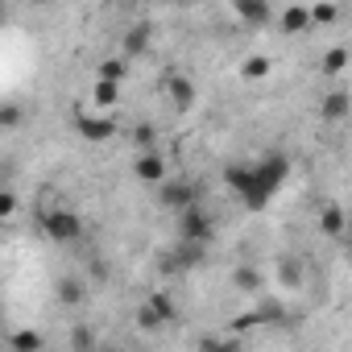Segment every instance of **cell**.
<instances>
[{
	"label": "cell",
	"mask_w": 352,
	"mask_h": 352,
	"mask_svg": "<svg viewBox=\"0 0 352 352\" xmlns=\"http://www.w3.org/2000/svg\"><path fill=\"white\" fill-rule=\"evenodd\" d=\"M253 170H257V183L245 195V208L249 212H265V204L278 195V187L286 183V174H290V157L286 153H265L261 162H253Z\"/></svg>",
	"instance_id": "obj_1"
},
{
	"label": "cell",
	"mask_w": 352,
	"mask_h": 352,
	"mask_svg": "<svg viewBox=\"0 0 352 352\" xmlns=\"http://www.w3.org/2000/svg\"><path fill=\"white\" fill-rule=\"evenodd\" d=\"M38 228H42V236L54 241V245H71V241L83 236V220H79L75 212H67V208H42V212H38Z\"/></svg>",
	"instance_id": "obj_2"
},
{
	"label": "cell",
	"mask_w": 352,
	"mask_h": 352,
	"mask_svg": "<svg viewBox=\"0 0 352 352\" xmlns=\"http://www.w3.org/2000/svg\"><path fill=\"white\" fill-rule=\"evenodd\" d=\"M208 261V245H195V241H179L170 253L157 257V270L170 278V274H183V270H199Z\"/></svg>",
	"instance_id": "obj_3"
},
{
	"label": "cell",
	"mask_w": 352,
	"mask_h": 352,
	"mask_svg": "<svg viewBox=\"0 0 352 352\" xmlns=\"http://www.w3.org/2000/svg\"><path fill=\"white\" fill-rule=\"evenodd\" d=\"M133 179L145 183V187H166L170 183V162L162 149H149V153H133Z\"/></svg>",
	"instance_id": "obj_4"
},
{
	"label": "cell",
	"mask_w": 352,
	"mask_h": 352,
	"mask_svg": "<svg viewBox=\"0 0 352 352\" xmlns=\"http://www.w3.org/2000/svg\"><path fill=\"white\" fill-rule=\"evenodd\" d=\"M212 236H216V220H212V212H208L204 204H195L191 212H183V216H179V241L212 245Z\"/></svg>",
	"instance_id": "obj_5"
},
{
	"label": "cell",
	"mask_w": 352,
	"mask_h": 352,
	"mask_svg": "<svg viewBox=\"0 0 352 352\" xmlns=\"http://www.w3.org/2000/svg\"><path fill=\"white\" fill-rule=\"evenodd\" d=\"M157 204L166 208V212H191L195 204H199V191H195V183H187V179H170L166 187H157Z\"/></svg>",
	"instance_id": "obj_6"
},
{
	"label": "cell",
	"mask_w": 352,
	"mask_h": 352,
	"mask_svg": "<svg viewBox=\"0 0 352 352\" xmlns=\"http://www.w3.org/2000/svg\"><path fill=\"white\" fill-rule=\"evenodd\" d=\"M162 91H166V100H170L174 108H191V104L199 100L195 79H187L183 71H166V75H162Z\"/></svg>",
	"instance_id": "obj_7"
},
{
	"label": "cell",
	"mask_w": 352,
	"mask_h": 352,
	"mask_svg": "<svg viewBox=\"0 0 352 352\" xmlns=\"http://www.w3.org/2000/svg\"><path fill=\"white\" fill-rule=\"evenodd\" d=\"M75 133L83 141H108L116 133V120L104 116V112H75Z\"/></svg>",
	"instance_id": "obj_8"
},
{
	"label": "cell",
	"mask_w": 352,
	"mask_h": 352,
	"mask_svg": "<svg viewBox=\"0 0 352 352\" xmlns=\"http://www.w3.org/2000/svg\"><path fill=\"white\" fill-rule=\"evenodd\" d=\"M224 183H228V191H232L236 199H245V195L253 191V183H257L253 162H228V166H224Z\"/></svg>",
	"instance_id": "obj_9"
},
{
	"label": "cell",
	"mask_w": 352,
	"mask_h": 352,
	"mask_svg": "<svg viewBox=\"0 0 352 352\" xmlns=\"http://www.w3.org/2000/svg\"><path fill=\"white\" fill-rule=\"evenodd\" d=\"M232 13H236L245 25H253V30H265V25L274 21V5H265V0H236Z\"/></svg>",
	"instance_id": "obj_10"
},
{
	"label": "cell",
	"mask_w": 352,
	"mask_h": 352,
	"mask_svg": "<svg viewBox=\"0 0 352 352\" xmlns=\"http://www.w3.org/2000/svg\"><path fill=\"white\" fill-rule=\"evenodd\" d=\"M319 232L323 236H331V241H348V216H344V208L340 204H327L323 212H319Z\"/></svg>",
	"instance_id": "obj_11"
},
{
	"label": "cell",
	"mask_w": 352,
	"mask_h": 352,
	"mask_svg": "<svg viewBox=\"0 0 352 352\" xmlns=\"http://www.w3.org/2000/svg\"><path fill=\"white\" fill-rule=\"evenodd\" d=\"M278 25H282V34H307V30H315L311 5H286V9L278 13Z\"/></svg>",
	"instance_id": "obj_12"
},
{
	"label": "cell",
	"mask_w": 352,
	"mask_h": 352,
	"mask_svg": "<svg viewBox=\"0 0 352 352\" xmlns=\"http://www.w3.org/2000/svg\"><path fill=\"white\" fill-rule=\"evenodd\" d=\"M232 290L241 294H261L265 290V274L257 265H232Z\"/></svg>",
	"instance_id": "obj_13"
},
{
	"label": "cell",
	"mask_w": 352,
	"mask_h": 352,
	"mask_svg": "<svg viewBox=\"0 0 352 352\" xmlns=\"http://www.w3.org/2000/svg\"><path fill=\"white\" fill-rule=\"evenodd\" d=\"M145 50H149V25H145V21H137V25L120 38V54L133 63V58H141Z\"/></svg>",
	"instance_id": "obj_14"
},
{
	"label": "cell",
	"mask_w": 352,
	"mask_h": 352,
	"mask_svg": "<svg viewBox=\"0 0 352 352\" xmlns=\"http://www.w3.org/2000/svg\"><path fill=\"white\" fill-rule=\"evenodd\" d=\"M129 75H133V63H129L124 54L100 58V67H96V79H104V83H124Z\"/></svg>",
	"instance_id": "obj_15"
},
{
	"label": "cell",
	"mask_w": 352,
	"mask_h": 352,
	"mask_svg": "<svg viewBox=\"0 0 352 352\" xmlns=\"http://www.w3.org/2000/svg\"><path fill=\"white\" fill-rule=\"evenodd\" d=\"M9 352H46V336L34 327H17L9 331Z\"/></svg>",
	"instance_id": "obj_16"
},
{
	"label": "cell",
	"mask_w": 352,
	"mask_h": 352,
	"mask_svg": "<svg viewBox=\"0 0 352 352\" xmlns=\"http://www.w3.org/2000/svg\"><path fill=\"white\" fill-rule=\"evenodd\" d=\"M116 104H120V83L96 79V83H91V108H96V112H108V108H116Z\"/></svg>",
	"instance_id": "obj_17"
},
{
	"label": "cell",
	"mask_w": 352,
	"mask_h": 352,
	"mask_svg": "<svg viewBox=\"0 0 352 352\" xmlns=\"http://www.w3.org/2000/svg\"><path fill=\"white\" fill-rule=\"evenodd\" d=\"M348 108H352L348 91H327V96H323V104H319V116L336 124V120H344V116H348Z\"/></svg>",
	"instance_id": "obj_18"
},
{
	"label": "cell",
	"mask_w": 352,
	"mask_h": 352,
	"mask_svg": "<svg viewBox=\"0 0 352 352\" xmlns=\"http://www.w3.org/2000/svg\"><path fill=\"white\" fill-rule=\"evenodd\" d=\"M270 71H274V58H270V54H249V58L241 63V79H249V83L270 79Z\"/></svg>",
	"instance_id": "obj_19"
},
{
	"label": "cell",
	"mask_w": 352,
	"mask_h": 352,
	"mask_svg": "<svg viewBox=\"0 0 352 352\" xmlns=\"http://www.w3.org/2000/svg\"><path fill=\"white\" fill-rule=\"evenodd\" d=\"M54 294H58V302H63V307H79L87 290H83V282H79L75 274H67V278H58V286H54Z\"/></svg>",
	"instance_id": "obj_20"
},
{
	"label": "cell",
	"mask_w": 352,
	"mask_h": 352,
	"mask_svg": "<svg viewBox=\"0 0 352 352\" xmlns=\"http://www.w3.org/2000/svg\"><path fill=\"white\" fill-rule=\"evenodd\" d=\"M145 302L157 311V319H162V323H179V307H174V298H170L166 290H149V294H145Z\"/></svg>",
	"instance_id": "obj_21"
},
{
	"label": "cell",
	"mask_w": 352,
	"mask_h": 352,
	"mask_svg": "<svg viewBox=\"0 0 352 352\" xmlns=\"http://www.w3.org/2000/svg\"><path fill=\"white\" fill-rule=\"evenodd\" d=\"M348 58H352L348 46H327L323 58H319V71H323V75H340V71L348 67Z\"/></svg>",
	"instance_id": "obj_22"
},
{
	"label": "cell",
	"mask_w": 352,
	"mask_h": 352,
	"mask_svg": "<svg viewBox=\"0 0 352 352\" xmlns=\"http://www.w3.org/2000/svg\"><path fill=\"white\" fill-rule=\"evenodd\" d=\"M129 137H133L137 153H149V149H157V124H149V120H137Z\"/></svg>",
	"instance_id": "obj_23"
},
{
	"label": "cell",
	"mask_w": 352,
	"mask_h": 352,
	"mask_svg": "<svg viewBox=\"0 0 352 352\" xmlns=\"http://www.w3.org/2000/svg\"><path fill=\"white\" fill-rule=\"evenodd\" d=\"M71 352H100V344H96V336H91L87 323H75L71 327Z\"/></svg>",
	"instance_id": "obj_24"
},
{
	"label": "cell",
	"mask_w": 352,
	"mask_h": 352,
	"mask_svg": "<svg viewBox=\"0 0 352 352\" xmlns=\"http://www.w3.org/2000/svg\"><path fill=\"white\" fill-rule=\"evenodd\" d=\"M199 352H241L236 336H199Z\"/></svg>",
	"instance_id": "obj_25"
},
{
	"label": "cell",
	"mask_w": 352,
	"mask_h": 352,
	"mask_svg": "<svg viewBox=\"0 0 352 352\" xmlns=\"http://www.w3.org/2000/svg\"><path fill=\"white\" fill-rule=\"evenodd\" d=\"M253 311H257V323H261V327H265V323H282V319H286V311H282V302H278V298H261Z\"/></svg>",
	"instance_id": "obj_26"
},
{
	"label": "cell",
	"mask_w": 352,
	"mask_h": 352,
	"mask_svg": "<svg viewBox=\"0 0 352 352\" xmlns=\"http://www.w3.org/2000/svg\"><path fill=\"white\" fill-rule=\"evenodd\" d=\"M133 323H137V327H141V331H157V327H166V323H162V319H157V311H153V307H149V302H145V298H141V302H137V311H133Z\"/></svg>",
	"instance_id": "obj_27"
},
{
	"label": "cell",
	"mask_w": 352,
	"mask_h": 352,
	"mask_svg": "<svg viewBox=\"0 0 352 352\" xmlns=\"http://www.w3.org/2000/svg\"><path fill=\"white\" fill-rule=\"evenodd\" d=\"M311 21L315 25H336L340 21V9L336 5H311Z\"/></svg>",
	"instance_id": "obj_28"
},
{
	"label": "cell",
	"mask_w": 352,
	"mask_h": 352,
	"mask_svg": "<svg viewBox=\"0 0 352 352\" xmlns=\"http://www.w3.org/2000/svg\"><path fill=\"white\" fill-rule=\"evenodd\" d=\"M17 124H21V104H13V100H9L5 108H0V129L9 133V129H17Z\"/></svg>",
	"instance_id": "obj_29"
},
{
	"label": "cell",
	"mask_w": 352,
	"mask_h": 352,
	"mask_svg": "<svg viewBox=\"0 0 352 352\" xmlns=\"http://www.w3.org/2000/svg\"><path fill=\"white\" fill-rule=\"evenodd\" d=\"M13 212H17V195L0 191V220H13Z\"/></svg>",
	"instance_id": "obj_30"
},
{
	"label": "cell",
	"mask_w": 352,
	"mask_h": 352,
	"mask_svg": "<svg viewBox=\"0 0 352 352\" xmlns=\"http://www.w3.org/2000/svg\"><path fill=\"white\" fill-rule=\"evenodd\" d=\"M282 282H286V286L294 290V286L302 282V270H294V261H282Z\"/></svg>",
	"instance_id": "obj_31"
},
{
	"label": "cell",
	"mask_w": 352,
	"mask_h": 352,
	"mask_svg": "<svg viewBox=\"0 0 352 352\" xmlns=\"http://www.w3.org/2000/svg\"><path fill=\"white\" fill-rule=\"evenodd\" d=\"M91 278H96V282H108V265H104V261H91Z\"/></svg>",
	"instance_id": "obj_32"
},
{
	"label": "cell",
	"mask_w": 352,
	"mask_h": 352,
	"mask_svg": "<svg viewBox=\"0 0 352 352\" xmlns=\"http://www.w3.org/2000/svg\"><path fill=\"white\" fill-rule=\"evenodd\" d=\"M348 253H352V232H348Z\"/></svg>",
	"instance_id": "obj_33"
},
{
	"label": "cell",
	"mask_w": 352,
	"mask_h": 352,
	"mask_svg": "<svg viewBox=\"0 0 352 352\" xmlns=\"http://www.w3.org/2000/svg\"><path fill=\"white\" fill-rule=\"evenodd\" d=\"M100 352H112V348H100Z\"/></svg>",
	"instance_id": "obj_34"
}]
</instances>
